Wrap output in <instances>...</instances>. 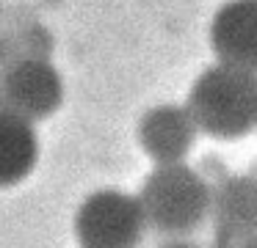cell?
Here are the masks:
<instances>
[{
  "mask_svg": "<svg viewBox=\"0 0 257 248\" xmlns=\"http://www.w3.org/2000/svg\"><path fill=\"white\" fill-rule=\"evenodd\" d=\"M210 50L218 64L257 72V0H227L210 20Z\"/></svg>",
  "mask_w": 257,
  "mask_h": 248,
  "instance_id": "obj_7",
  "label": "cell"
},
{
  "mask_svg": "<svg viewBox=\"0 0 257 248\" xmlns=\"http://www.w3.org/2000/svg\"><path fill=\"white\" fill-rule=\"evenodd\" d=\"M72 231L78 248H139L147 223L133 193L100 187L78 204Z\"/></svg>",
  "mask_w": 257,
  "mask_h": 248,
  "instance_id": "obj_3",
  "label": "cell"
},
{
  "mask_svg": "<svg viewBox=\"0 0 257 248\" xmlns=\"http://www.w3.org/2000/svg\"><path fill=\"white\" fill-rule=\"evenodd\" d=\"M0 105L28 119L45 121L64 105V77L47 58L20 55L0 75Z\"/></svg>",
  "mask_w": 257,
  "mask_h": 248,
  "instance_id": "obj_4",
  "label": "cell"
},
{
  "mask_svg": "<svg viewBox=\"0 0 257 248\" xmlns=\"http://www.w3.org/2000/svg\"><path fill=\"white\" fill-rule=\"evenodd\" d=\"M243 248H257V240H251V242H246Z\"/></svg>",
  "mask_w": 257,
  "mask_h": 248,
  "instance_id": "obj_11",
  "label": "cell"
},
{
  "mask_svg": "<svg viewBox=\"0 0 257 248\" xmlns=\"http://www.w3.org/2000/svg\"><path fill=\"white\" fill-rule=\"evenodd\" d=\"M136 198L147 229L166 240H188L210 215V182L188 163L155 165Z\"/></svg>",
  "mask_w": 257,
  "mask_h": 248,
  "instance_id": "obj_2",
  "label": "cell"
},
{
  "mask_svg": "<svg viewBox=\"0 0 257 248\" xmlns=\"http://www.w3.org/2000/svg\"><path fill=\"white\" fill-rule=\"evenodd\" d=\"M196 138H199V130L188 108L180 102L155 105L136 124V141L155 165L185 163Z\"/></svg>",
  "mask_w": 257,
  "mask_h": 248,
  "instance_id": "obj_6",
  "label": "cell"
},
{
  "mask_svg": "<svg viewBox=\"0 0 257 248\" xmlns=\"http://www.w3.org/2000/svg\"><path fill=\"white\" fill-rule=\"evenodd\" d=\"M23 55V50L17 47V42H14L12 36H0V75H3V69L6 66H12L14 61Z\"/></svg>",
  "mask_w": 257,
  "mask_h": 248,
  "instance_id": "obj_9",
  "label": "cell"
},
{
  "mask_svg": "<svg viewBox=\"0 0 257 248\" xmlns=\"http://www.w3.org/2000/svg\"><path fill=\"white\" fill-rule=\"evenodd\" d=\"M191 119L213 141H238L257 130V72L213 64L196 75L185 99Z\"/></svg>",
  "mask_w": 257,
  "mask_h": 248,
  "instance_id": "obj_1",
  "label": "cell"
},
{
  "mask_svg": "<svg viewBox=\"0 0 257 248\" xmlns=\"http://www.w3.org/2000/svg\"><path fill=\"white\" fill-rule=\"evenodd\" d=\"M213 248H243L257 240V176H221L210 185Z\"/></svg>",
  "mask_w": 257,
  "mask_h": 248,
  "instance_id": "obj_5",
  "label": "cell"
},
{
  "mask_svg": "<svg viewBox=\"0 0 257 248\" xmlns=\"http://www.w3.org/2000/svg\"><path fill=\"white\" fill-rule=\"evenodd\" d=\"M39 163V135L34 124L0 105V190L34 174Z\"/></svg>",
  "mask_w": 257,
  "mask_h": 248,
  "instance_id": "obj_8",
  "label": "cell"
},
{
  "mask_svg": "<svg viewBox=\"0 0 257 248\" xmlns=\"http://www.w3.org/2000/svg\"><path fill=\"white\" fill-rule=\"evenodd\" d=\"M158 248H202V245H194V242H188V240H166Z\"/></svg>",
  "mask_w": 257,
  "mask_h": 248,
  "instance_id": "obj_10",
  "label": "cell"
}]
</instances>
